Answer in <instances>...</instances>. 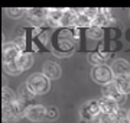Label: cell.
I'll list each match as a JSON object with an SVG mask.
<instances>
[{"instance_id": "12", "label": "cell", "mask_w": 130, "mask_h": 123, "mask_svg": "<svg viewBox=\"0 0 130 123\" xmlns=\"http://www.w3.org/2000/svg\"><path fill=\"white\" fill-rule=\"evenodd\" d=\"M111 70L114 75H126V74H130V64L124 59H116L113 62Z\"/></svg>"}, {"instance_id": "5", "label": "cell", "mask_w": 130, "mask_h": 123, "mask_svg": "<svg viewBox=\"0 0 130 123\" xmlns=\"http://www.w3.org/2000/svg\"><path fill=\"white\" fill-rule=\"evenodd\" d=\"M124 93H121L120 88L114 84V81L110 83V84H106L103 87V97H108V99L116 100L119 104L124 103Z\"/></svg>"}, {"instance_id": "11", "label": "cell", "mask_w": 130, "mask_h": 123, "mask_svg": "<svg viewBox=\"0 0 130 123\" xmlns=\"http://www.w3.org/2000/svg\"><path fill=\"white\" fill-rule=\"evenodd\" d=\"M77 18H78V10L65 9L61 26H64V28H75L77 26Z\"/></svg>"}, {"instance_id": "21", "label": "cell", "mask_w": 130, "mask_h": 123, "mask_svg": "<svg viewBox=\"0 0 130 123\" xmlns=\"http://www.w3.org/2000/svg\"><path fill=\"white\" fill-rule=\"evenodd\" d=\"M116 123H130L129 112L124 109H120L116 114Z\"/></svg>"}, {"instance_id": "14", "label": "cell", "mask_w": 130, "mask_h": 123, "mask_svg": "<svg viewBox=\"0 0 130 123\" xmlns=\"http://www.w3.org/2000/svg\"><path fill=\"white\" fill-rule=\"evenodd\" d=\"M113 81L120 88L121 93L130 94V74H126V75H114V80Z\"/></svg>"}, {"instance_id": "4", "label": "cell", "mask_w": 130, "mask_h": 123, "mask_svg": "<svg viewBox=\"0 0 130 123\" xmlns=\"http://www.w3.org/2000/svg\"><path fill=\"white\" fill-rule=\"evenodd\" d=\"M98 113H101L98 100H90V101H87V103L84 104L83 109H81V117L88 120V122H93V119Z\"/></svg>"}, {"instance_id": "2", "label": "cell", "mask_w": 130, "mask_h": 123, "mask_svg": "<svg viewBox=\"0 0 130 123\" xmlns=\"http://www.w3.org/2000/svg\"><path fill=\"white\" fill-rule=\"evenodd\" d=\"M91 78L97 84L106 85V84L113 83V80H114V72H113L111 67L108 68L107 65H97V67H94L93 71H91Z\"/></svg>"}, {"instance_id": "19", "label": "cell", "mask_w": 130, "mask_h": 123, "mask_svg": "<svg viewBox=\"0 0 130 123\" xmlns=\"http://www.w3.org/2000/svg\"><path fill=\"white\" fill-rule=\"evenodd\" d=\"M3 94H2V101H3V106L6 104H10L12 101L16 100V94H14V91L9 87H3V91H2Z\"/></svg>"}, {"instance_id": "8", "label": "cell", "mask_w": 130, "mask_h": 123, "mask_svg": "<svg viewBox=\"0 0 130 123\" xmlns=\"http://www.w3.org/2000/svg\"><path fill=\"white\" fill-rule=\"evenodd\" d=\"M100 103V110L103 113L107 114H117V112L120 110V104L117 103L116 100L108 99V97H103V99L98 100Z\"/></svg>"}, {"instance_id": "25", "label": "cell", "mask_w": 130, "mask_h": 123, "mask_svg": "<svg viewBox=\"0 0 130 123\" xmlns=\"http://www.w3.org/2000/svg\"><path fill=\"white\" fill-rule=\"evenodd\" d=\"M129 119H130V110H129Z\"/></svg>"}, {"instance_id": "18", "label": "cell", "mask_w": 130, "mask_h": 123, "mask_svg": "<svg viewBox=\"0 0 130 123\" xmlns=\"http://www.w3.org/2000/svg\"><path fill=\"white\" fill-rule=\"evenodd\" d=\"M33 93L30 91V88L28 87V84H25V85H22L20 88H19V99L22 100L25 104L28 103V101H30V100L33 99Z\"/></svg>"}, {"instance_id": "24", "label": "cell", "mask_w": 130, "mask_h": 123, "mask_svg": "<svg viewBox=\"0 0 130 123\" xmlns=\"http://www.w3.org/2000/svg\"><path fill=\"white\" fill-rule=\"evenodd\" d=\"M56 117H58V110H56L55 107H49V109L46 110V119H49V120H55Z\"/></svg>"}, {"instance_id": "15", "label": "cell", "mask_w": 130, "mask_h": 123, "mask_svg": "<svg viewBox=\"0 0 130 123\" xmlns=\"http://www.w3.org/2000/svg\"><path fill=\"white\" fill-rule=\"evenodd\" d=\"M32 64H33V55L30 54V52L23 51L22 54H20V57L18 58V65H19V68H20L22 71L29 70V68L32 67Z\"/></svg>"}, {"instance_id": "17", "label": "cell", "mask_w": 130, "mask_h": 123, "mask_svg": "<svg viewBox=\"0 0 130 123\" xmlns=\"http://www.w3.org/2000/svg\"><path fill=\"white\" fill-rule=\"evenodd\" d=\"M91 123H116V114H107L101 112L93 119Z\"/></svg>"}, {"instance_id": "3", "label": "cell", "mask_w": 130, "mask_h": 123, "mask_svg": "<svg viewBox=\"0 0 130 123\" xmlns=\"http://www.w3.org/2000/svg\"><path fill=\"white\" fill-rule=\"evenodd\" d=\"M46 110L48 109L42 104H30L25 110V117L30 122H42L43 119H46Z\"/></svg>"}, {"instance_id": "9", "label": "cell", "mask_w": 130, "mask_h": 123, "mask_svg": "<svg viewBox=\"0 0 130 123\" xmlns=\"http://www.w3.org/2000/svg\"><path fill=\"white\" fill-rule=\"evenodd\" d=\"M26 16L32 23H42V22H46V9H28L26 10Z\"/></svg>"}, {"instance_id": "20", "label": "cell", "mask_w": 130, "mask_h": 123, "mask_svg": "<svg viewBox=\"0 0 130 123\" xmlns=\"http://www.w3.org/2000/svg\"><path fill=\"white\" fill-rule=\"evenodd\" d=\"M5 65V71L10 75H19L20 72H23L18 65V61H12V62H3Z\"/></svg>"}, {"instance_id": "6", "label": "cell", "mask_w": 130, "mask_h": 123, "mask_svg": "<svg viewBox=\"0 0 130 123\" xmlns=\"http://www.w3.org/2000/svg\"><path fill=\"white\" fill-rule=\"evenodd\" d=\"M64 13H65V9H58V7L46 9V23L49 25V26H52V28L61 26Z\"/></svg>"}, {"instance_id": "16", "label": "cell", "mask_w": 130, "mask_h": 123, "mask_svg": "<svg viewBox=\"0 0 130 123\" xmlns=\"http://www.w3.org/2000/svg\"><path fill=\"white\" fill-rule=\"evenodd\" d=\"M87 35H88V38L93 39V41H100V39H103L104 32H103L101 26H95V25H93V26H90V28H88Z\"/></svg>"}, {"instance_id": "22", "label": "cell", "mask_w": 130, "mask_h": 123, "mask_svg": "<svg viewBox=\"0 0 130 123\" xmlns=\"http://www.w3.org/2000/svg\"><path fill=\"white\" fill-rule=\"evenodd\" d=\"M13 43L16 45V47H19L22 51H25L26 49V38H25V35H19V36H16L13 41Z\"/></svg>"}, {"instance_id": "23", "label": "cell", "mask_w": 130, "mask_h": 123, "mask_svg": "<svg viewBox=\"0 0 130 123\" xmlns=\"http://www.w3.org/2000/svg\"><path fill=\"white\" fill-rule=\"evenodd\" d=\"M6 12H7V16H10V18L14 19V18H20V16H22L23 9H20V7H9Z\"/></svg>"}, {"instance_id": "1", "label": "cell", "mask_w": 130, "mask_h": 123, "mask_svg": "<svg viewBox=\"0 0 130 123\" xmlns=\"http://www.w3.org/2000/svg\"><path fill=\"white\" fill-rule=\"evenodd\" d=\"M28 87L30 88L35 96H42V94H46L49 88H51V83H49V78H48L43 72H35L28 78L26 81Z\"/></svg>"}, {"instance_id": "7", "label": "cell", "mask_w": 130, "mask_h": 123, "mask_svg": "<svg viewBox=\"0 0 130 123\" xmlns=\"http://www.w3.org/2000/svg\"><path fill=\"white\" fill-rule=\"evenodd\" d=\"M22 49L19 47H16L13 42L12 43H5L3 45V62H12V61H18V58L22 54Z\"/></svg>"}, {"instance_id": "10", "label": "cell", "mask_w": 130, "mask_h": 123, "mask_svg": "<svg viewBox=\"0 0 130 123\" xmlns=\"http://www.w3.org/2000/svg\"><path fill=\"white\" fill-rule=\"evenodd\" d=\"M43 74L49 80H56L61 77V67L54 61H46L43 64Z\"/></svg>"}, {"instance_id": "13", "label": "cell", "mask_w": 130, "mask_h": 123, "mask_svg": "<svg viewBox=\"0 0 130 123\" xmlns=\"http://www.w3.org/2000/svg\"><path fill=\"white\" fill-rule=\"evenodd\" d=\"M111 57V54H108V52H103V51H97V52H93V54H90V62L93 64L94 67L97 65H106L107 59Z\"/></svg>"}]
</instances>
